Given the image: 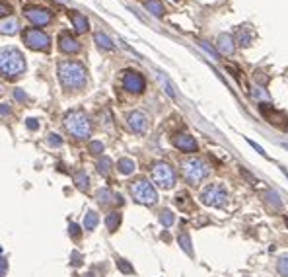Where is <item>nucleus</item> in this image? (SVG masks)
<instances>
[{"mask_svg":"<svg viewBox=\"0 0 288 277\" xmlns=\"http://www.w3.org/2000/svg\"><path fill=\"white\" fill-rule=\"evenodd\" d=\"M59 72V80L67 90H80L88 82V74L80 63L76 61H63L56 67Z\"/></svg>","mask_w":288,"mask_h":277,"instance_id":"obj_1","label":"nucleus"},{"mask_svg":"<svg viewBox=\"0 0 288 277\" xmlns=\"http://www.w3.org/2000/svg\"><path fill=\"white\" fill-rule=\"evenodd\" d=\"M26 72V59L14 47H0V74L4 78H18Z\"/></svg>","mask_w":288,"mask_h":277,"instance_id":"obj_2","label":"nucleus"},{"mask_svg":"<svg viewBox=\"0 0 288 277\" xmlns=\"http://www.w3.org/2000/svg\"><path fill=\"white\" fill-rule=\"evenodd\" d=\"M65 129L69 131L74 138H88L92 135V123L88 119V115L84 111H69L65 115Z\"/></svg>","mask_w":288,"mask_h":277,"instance_id":"obj_3","label":"nucleus"},{"mask_svg":"<svg viewBox=\"0 0 288 277\" xmlns=\"http://www.w3.org/2000/svg\"><path fill=\"white\" fill-rule=\"evenodd\" d=\"M131 195L140 205H154L158 201L156 188L146 178H138V180H135L131 183Z\"/></svg>","mask_w":288,"mask_h":277,"instance_id":"obj_4","label":"nucleus"},{"mask_svg":"<svg viewBox=\"0 0 288 277\" xmlns=\"http://www.w3.org/2000/svg\"><path fill=\"white\" fill-rule=\"evenodd\" d=\"M181 170H183V178L189 181V183H199L208 176V166H206L205 160L201 158H187L181 162Z\"/></svg>","mask_w":288,"mask_h":277,"instance_id":"obj_5","label":"nucleus"},{"mask_svg":"<svg viewBox=\"0 0 288 277\" xmlns=\"http://www.w3.org/2000/svg\"><path fill=\"white\" fill-rule=\"evenodd\" d=\"M201 201L208 205V207H224L226 201H228V192L222 183H210L206 186L201 194Z\"/></svg>","mask_w":288,"mask_h":277,"instance_id":"obj_6","label":"nucleus"},{"mask_svg":"<svg viewBox=\"0 0 288 277\" xmlns=\"http://www.w3.org/2000/svg\"><path fill=\"white\" fill-rule=\"evenodd\" d=\"M152 180L156 181V186L169 190V188L176 186V170L167 162H156L152 166Z\"/></svg>","mask_w":288,"mask_h":277,"instance_id":"obj_7","label":"nucleus"},{"mask_svg":"<svg viewBox=\"0 0 288 277\" xmlns=\"http://www.w3.org/2000/svg\"><path fill=\"white\" fill-rule=\"evenodd\" d=\"M24 43L33 51H47L51 45V39L41 29H26L24 31Z\"/></svg>","mask_w":288,"mask_h":277,"instance_id":"obj_8","label":"nucleus"},{"mask_svg":"<svg viewBox=\"0 0 288 277\" xmlns=\"http://www.w3.org/2000/svg\"><path fill=\"white\" fill-rule=\"evenodd\" d=\"M123 86L125 90H129V92H133V94H140L142 90H144V76L137 72V70H127L123 74Z\"/></svg>","mask_w":288,"mask_h":277,"instance_id":"obj_9","label":"nucleus"},{"mask_svg":"<svg viewBox=\"0 0 288 277\" xmlns=\"http://www.w3.org/2000/svg\"><path fill=\"white\" fill-rule=\"evenodd\" d=\"M26 18L33 26H47L53 20V14L47 8H26Z\"/></svg>","mask_w":288,"mask_h":277,"instance_id":"obj_10","label":"nucleus"},{"mask_svg":"<svg viewBox=\"0 0 288 277\" xmlns=\"http://www.w3.org/2000/svg\"><path fill=\"white\" fill-rule=\"evenodd\" d=\"M127 123H129V127H131L135 133H144V131L148 129V117H146V113H142V111H131V113L127 115Z\"/></svg>","mask_w":288,"mask_h":277,"instance_id":"obj_11","label":"nucleus"},{"mask_svg":"<svg viewBox=\"0 0 288 277\" xmlns=\"http://www.w3.org/2000/svg\"><path fill=\"white\" fill-rule=\"evenodd\" d=\"M59 47H61L63 53H70V55L80 51V43H78V39H76L72 33H69V31H63V33L59 35Z\"/></svg>","mask_w":288,"mask_h":277,"instance_id":"obj_12","label":"nucleus"},{"mask_svg":"<svg viewBox=\"0 0 288 277\" xmlns=\"http://www.w3.org/2000/svg\"><path fill=\"white\" fill-rule=\"evenodd\" d=\"M174 147H178L183 153H195L197 151V141L187 133H178L174 137Z\"/></svg>","mask_w":288,"mask_h":277,"instance_id":"obj_13","label":"nucleus"},{"mask_svg":"<svg viewBox=\"0 0 288 277\" xmlns=\"http://www.w3.org/2000/svg\"><path fill=\"white\" fill-rule=\"evenodd\" d=\"M97 203L103 205V207H107V205H121L123 199H121V195L119 194H113L111 190L103 188V190L97 192Z\"/></svg>","mask_w":288,"mask_h":277,"instance_id":"obj_14","label":"nucleus"},{"mask_svg":"<svg viewBox=\"0 0 288 277\" xmlns=\"http://www.w3.org/2000/svg\"><path fill=\"white\" fill-rule=\"evenodd\" d=\"M18 29H20V22H18L16 18H2V20H0V33H4V35H14Z\"/></svg>","mask_w":288,"mask_h":277,"instance_id":"obj_15","label":"nucleus"},{"mask_svg":"<svg viewBox=\"0 0 288 277\" xmlns=\"http://www.w3.org/2000/svg\"><path fill=\"white\" fill-rule=\"evenodd\" d=\"M218 51L222 55H234V51H236V45H234V39L230 35H220L218 37Z\"/></svg>","mask_w":288,"mask_h":277,"instance_id":"obj_16","label":"nucleus"},{"mask_svg":"<svg viewBox=\"0 0 288 277\" xmlns=\"http://www.w3.org/2000/svg\"><path fill=\"white\" fill-rule=\"evenodd\" d=\"M70 20H72V26H74V29L78 33H86L88 31V20L80 12H70Z\"/></svg>","mask_w":288,"mask_h":277,"instance_id":"obj_17","label":"nucleus"},{"mask_svg":"<svg viewBox=\"0 0 288 277\" xmlns=\"http://www.w3.org/2000/svg\"><path fill=\"white\" fill-rule=\"evenodd\" d=\"M119 224H121V213L119 211H111L109 215L105 217V226L109 228L111 233H115L119 228Z\"/></svg>","mask_w":288,"mask_h":277,"instance_id":"obj_18","label":"nucleus"},{"mask_svg":"<svg viewBox=\"0 0 288 277\" xmlns=\"http://www.w3.org/2000/svg\"><path fill=\"white\" fill-rule=\"evenodd\" d=\"M74 183H76V188L80 190V192H86L88 188H90V178H88V174L80 170V172H76V176H74Z\"/></svg>","mask_w":288,"mask_h":277,"instance_id":"obj_19","label":"nucleus"},{"mask_svg":"<svg viewBox=\"0 0 288 277\" xmlns=\"http://www.w3.org/2000/svg\"><path fill=\"white\" fill-rule=\"evenodd\" d=\"M144 6H146V10H148L150 14L158 16V18L164 16V6H162V2H158V0H146Z\"/></svg>","mask_w":288,"mask_h":277,"instance_id":"obj_20","label":"nucleus"},{"mask_svg":"<svg viewBox=\"0 0 288 277\" xmlns=\"http://www.w3.org/2000/svg\"><path fill=\"white\" fill-rule=\"evenodd\" d=\"M135 162L131 160V158H121L119 162H117V170L121 172V174H125V176H129V174H133L135 172Z\"/></svg>","mask_w":288,"mask_h":277,"instance_id":"obj_21","label":"nucleus"},{"mask_svg":"<svg viewBox=\"0 0 288 277\" xmlns=\"http://www.w3.org/2000/svg\"><path fill=\"white\" fill-rule=\"evenodd\" d=\"M251 39H253V35H251V31H249V29H247L246 26L238 28V43H240V45L247 47V45L251 43Z\"/></svg>","mask_w":288,"mask_h":277,"instance_id":"obj_22","label":"nucleus"},{"mask_svg":"<svg viewBox=\"0 0 288 277\" xmlns=\"http://www.w3.org/2000/svg\"><path fill=\"white\" fill-rule=\"evenodd\" d=\"M263 195H265V199L269 201V205H273V209H276V211H280V209H282V201L278 199V194H276V192H273V190H267Z\"/></svg>","mask_w":288,"mask_h":277,"instance_id":"obj_23","label":"nucleus"},{"mask_svg":"<svg viewBox=\"0 0 288 277\" xmlns=\"http://www.w3.org/2000/svg\"><path fill=\"white\" fill-rule=\"evenodd\" d=\"M94 39L97 41V45L101 47V49H113L115 45H113V41L109 39V35H105V33H101V31H97L96 35H94Z\"/></svg>","mask_w":288,"mask_h":277,"instance_id":"obj_24","label":"nucleus"},{"mask_svg":"<svg viewBox=\"0 0 288 277\" xmlns=\"http://www.w3.org/2000/svg\"><path fill=\"white\" fill-rule=\"evenodd\" d=\"M97 222H99L97 213H94V211H88V213H86V219H84V228L94 230V228L97 226Z\"/></svg>","mask_w":288,"mask_h":277,"instance_id":"obj_25","label":"nucleus"},{"mask_svg":"<svg viewBox=\"0 0 288 277\" xmlns=\"http://www.w3.org/2000/svg\"><path fill=\"white\" fill-rule=\"evenodd\" d=\"M174 221H176V217H174V213H171L169 209H164V211L160 213V222L164 224L165 228H169V226L174 224Z\"/></svg>","mask_w":288,"mask_h":277,"instance_id":"obj_26","label":"nucleus"},{"mask_svg":"<svg viewBox=\"0 0 288 277\" xmlns=\"http://www.w3.org/2000/svg\"><path fill=\"white\" fill-rule=\"evenodd\" d=\"M97 172L101 174V176H109L111 172V160L107 158V156H103L99 162H97Z\"/></svg>","mask_w":288,"mask_h":277,"instance_id":"obj_27","label":"nucleus"},{"mask_svg":"<svg viewBox=\"0 0 288 277\" xmlns=\"http://www.w3.org/2000/svg\"><path fill=\"white\" fill-rule=\"evenodd\" d=\"M276 271H278L282 277H288V254L278 260V263H276Z\"/></svg>","mask_w":288,"mask_h":277,"instance_id":"obj_28","label":"nucleus"},{"mask_svg":"<svg viewBox=\"0 0 288 277\" xmlns=\"http://www.w3.org/2000/svg\"><path fill=\"white\" fill-rule=\"evenodd\" d=\"M179 244H181V248H183L187 254H189V256H191L193 250H191V238H189V235H185V233H183V235L179 236Z\"/></svg>","mask_w":288,"mask_h":277,"instance_id":"obj_29","label":"nucleus"},{"mask_svg":"<svg viewBox=\"0 0 288 277\" xmlns=\"http://www.w3.org/2000/svg\"><path fill=\"white\" fill-rule=\"evenodd\" d=\"M117 267H119L123 273H127V275H133V273H135L133 265H131L129 262H125V260H117Z\"/></svg>","mask_w":288,"mask_h":277,"instance_id":"obj_30","label":"nucleus"},{"mask_svg":"<svg viewBox=\"0 0 288 277\" xmlns=\"http://www.w3.org/2000/svg\"><path fill=\"white\" fill-rule=\"evenodd\" d=\"M90 153H92V154H101V153H103V145H101L99 141H92V143H90Z\"/></svg>","mask_w":288,"mask_h":277,"instance_id":"obj_31","label":"nucleus"},{"mask_svg":"<svg viewBox=\"0 0 288 277\" xmlns=\"http://www.w3.org/2000/svg\"><path fill=\"white\" fill-rule=\"evenodd\" d=\"M47 143H49L51 147H63V138L59 137V135H55V133H51V135H49Z\"/></svg>","mask_w":288,"mask_h":277,"instance_id":"obj_32","label":"nucleus"},{"mask_svg":"<svg viewBox=\"0 0 288 277\" xmlns=\"http://www.w3.org/2000/svg\"><path fill=\"white\" fill-rule=\"evenodd\" d=\"M160 80L164 82V86H165V92H167V94H169V96H171V98H176V92H174V88H171V84H169V80L165 78L164 74H160Z\"/></svg>","mask_w":288,"mask_h":277,"instance_id":"obj_33","label":"nucleus"},{"mask_svg":"<svg viewBox=\"0 0 288 277\" xmlns=\"http://www.w3.org/2000/svg\"><path fill=\"white\" fill-rule=\"evenodd\" d=\"M69 233H70V236H72L74 240H76V238H80V226H78V224H74V222H70Z\"/></svg>","mask_w":288,"mask_h":277,"instance_id":"obj_34","label":"nucleus"},{"mask_svg":"<svg viewBox=\"0 0 288 277\" xmlns=\"http://www.w3.org/2000/svg\"><path fill=\"white\" fill-rule=\"evenodd\" d=\"M14 98L18 100V102H26V100H28V94H26L22 88H16V90H14Z\"/></svg>","mask_w":288,"mask_h":277,"instance_id":"obj_35","label":"nucleus"},{"mask_svg":"<svg viewBox=\"0 0 288 277\" xmlns=\"http://www.w3.org/2000/svg\"><path fill=\"white\" fill-rule=\"evenodd\" d=\"M8 14H10V6L4 4V2H0V18H6Z\"/></svg>","mask_w":288,"mask_h":277,"instance_id":"obj_36","label":"nucleus"},{"mask_svg":"<svg viewBox=\"0 0 288 277\" xmlns=\"http://www.w3.org/2000/svg\"><path fill=\"white\" fill-rule=\"evenodd\" d=\"M6 269H8V263H6V260L0 256V277L6 275Z\"/></svg>","mask_w":288,"mask_h":277,"instance_id":"obj_37","label":"nucleus"},{"mask_svg":"<svg viewBox=\"0 0 288 277\" xmlns=\"http://www.w3.org/2000/svg\"><path fill=\"white\" fill-rule=\"evenodd\" d=\"M26 125H28V129H33V131H37V129H39V123H37L35 119H31V117L26 121Z\"/></svg>","mask_w":288,"mask_h":277,"instance_id":"obj_38","label":"nucleus"},{"mask_svg":"<svg viewBox=\"0 0 288 277\" xmlns=\"http://www.w3.org/2000/svg\"><path fill=\"white\" fill-rule=\"evenodd\" d=\"M247 143H249V145H251V147H253V149H255V151H257V153L261 154V156H267V154H265V151L261 149L259 145H257V143H253V141H249V138H247Z\"/></svg>","mask_w":288,"mask_h":277,"instance_id":"obj_39","label":"nucleus"},{"mask_svg":"<svg viewBox=\"0 0 288 277\" xmlns=\"http://www.w3.org/2000/svg\"><path fill=\"white\" fill-rule=\"evenodd\" d=\"M10 106H6V104H0V115H10Z\"/></svg>","mask_w":288,"mask_h":277,"instance_id":"obj_40","label":"nucleus"},{"mask_svg":"<svg viewBox=\"0 0 288 277\" xmlns=\"http://www.w3.org/2000/svg\"><path fill=\"white\" fill-rule=\"evenodd\" d=\"M201 45L205 47V49H206V51H208V53H212V57H214V59H218V53H216V51H214V49H212L210 45H206L205 41H201Z\"/></svg>","mask_w":288,"mask_h":277,"instance_id":"obj_41","label":"nucleus"},{"mask_svg":"<svg viewBox=\"0 0 288 277\" xmlns=\"http://www.w3.org/2000/svg\"><path fill=\"white\" fill-rule=\"evenodd\" d=\"M72 258H74L72 263H80V254H72Z\"/></svg>","mask_w":288,"mask_h":277,"instance_id":"obj_42","label":"nucleus"},{"mask_svg":"<svg viewBox=\"0 0 288 277\" xmlns=\"http://www.w3.org/2000/svg\"><path fill=\"white\" fill-rule=\"evenodd\" d=\"M84 277H94V273H86Z\"/></svg>","mask_w":288,"mask_h":277,"instance_id":"obj_43","label":"nucleus"},{"mask_svg":"<svg viewBox=\"0 0 288 277\" xmlns=\"http://www.w3.org/2000/svg\"><path fill=\"white\" fill-rule=\"evenodd\" d=\"M284 174H286V178H288V170H284Z\"/></svg>","mask_w":288,"mask_h":277,"instance_id":"obj_44","label":"nucleus"},{"mask_svg":"<svg viewBox=\"0 0 288 277\" xmlns=\"http://www.w3.org/2000/svg\"><path fill=\"white\" fill-rule=\"evenodd\" d=\"M286 224H288V219H286Z\"/></svg>","mask_w":288,"mask_h":277,"instance_id":"obj_45","label":"nucleus"},{"mask_svg":"<svg viewBox=\"0 0 288 277\" xmlns=\"http://www.w3.org/2000/svg\"><path fill=\"white\" fill-rule=\"evenodd\" d=\"M0 92H2V88H0Z\"/></svg>","mask_w":288,"mask_h":277,"instance_id":"obj_46","label":"nucleus"}]
</instances>
